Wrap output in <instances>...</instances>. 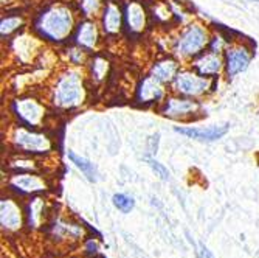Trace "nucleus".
Segmentation results:
<instances>
[{"mask_svg":"<svg viewBox=\"0 0 259 258\" xmlns=\"http://www.w3.org/2000/svg\"><path fill=\"white\" fill-rule=\"evenodd\" d=\"M67 156H68L70 160H72V163H75V167L79 168V170L84 173V176H85L90 182H95V180H97V170H95V167H93V163H90L87 159H84V157L75 154L73 151H68Z\"/></svg>","mask_w":259,"mask_h":258,"instance_id":"6ab92c4d","label":"nucleus"},{"mask_svg":"<svg viewBox=\"0 0 259 258\" xmlns=\"http://www.w3.org/2000/svg\"><path fill=\"white\" fill-rule=\"evenodd\" d=\"M209 42L208 30L200 23L188 25L177 39V53L182 58H190L199 55Z\"/></svg>","mask_w":259,"mask_h":258,"instance_id":"7ed1b4c3","label":"nucleus"},{"mask_svg":"<svg viewBox=\"0 0 259 258\" xmlns=\"http://www.w3.org/2000/svg\"><path fill=\"white\" fill-rule=\"evenodd\" d=\"M85 98L82 77L75 70H67L62 73L53 89V103L58 107L70 109L79 106Z\"/></svg>","mask_w":259,"mask_h":258,"instance_id":"f03ea898","label":"nucleus"},{"mask_svg":"<svg viewBox=\"0 0 259 258\" xmlns=\"http://www.w3.org/2000/svg\"><path fill=\"white\" fill-rule=\"evenodd\" d=\"M225 67H227V75L230 78L239 75L244 70H247L251 55L245 49V47H231L225 53Z\"/></svg>","mask_w":259,"mask_h":258,"instance_id":"6e6552de","label":"nucleus"},{"mask_svg":"<svg viewBox=\"0 0 259 258\" xmlns=\"http://www.w3.org/2000/svg\"><path fill=\"white\" fill-rule=\"evenodd\" d=\"M73 27H75L73 13L68 10V7L59 4L45 10L36 22V28L40 31V34L55 42L64 41L72 33Z\"/></svg>","mask_w":259,"mask_h":258,"instance_id":"f257e3e1","label":"nucleus"},{"mask_svg":"<svg viewBox=\"0 0 259 258\" xmlns=\"http://www.w3.org/2000/svg\"><path fill=\"white\" fill-rule=\"evenodd\" d=\"M40 42L37 38L30 34H19L13 41V52L16 53L17 59L23 64H28L33 61V58L39 53Z\"/></svg>","mask_w":259,"mask_h":258,"instance_id":"9d476101","label":"nucleus"},{"mask_svg":"<svg viewBox=\"0 0 259 258\" xmlns=\"http://www.w3.org/2000/svg\"><path fill=\"white\" fill-rule=\"evenodd\" d=\"M103 28L109 34L118 33L121 28V11L115 4H107L103 13Z\"/></svg>","mask_w":259,"mask_h":258,"instance_id":"a211bd4d","label":"nucleus"},{"mask_svg":"<svg viewBox=\"0 0 259 258\" xmlns=\"http://www.w3.org/2000/svg\"><path fill=\"white\" fill-rule=\"evenodd\" d=\"M146 162L149 163V167H151L163 180H168V179H169V171H168L166 168H164L158 160H155L154 157H146Z\"/></svg>","mask_w":259,"mask_h":258,"instance_id":"393cba45","label":"nucleus"},{"mask_svg":"<svg viewBox=\"0 0 259 258\" xmlns=\"http://www.w3.org/2000/svg\"><path fill=\"white\" fill-rule=\"evenodd\" d=\"M193 67L194 70L202 75V77H208V75H218L222 67H224V62H222V58L211 52V53H205V55H200L194 62H193Z\"/></svg>","mask_w":259,"mask_h":258,"instance_id":"4468645a","label":"nucleus"},{"mask_svg":"<svg viewBox=\"0 0 259 258\" xmlns=\"http://www.w3.org/2000/svg\"><path fill=\"white\" fill-rule=\"evenodd\" d=\"M199 109H200V104L197 101L180 98V97H169L164 101L161 112L164 117H169V119H183L186 115L197 114Z\"/></svg>","mask_w":259,"mask_h":258,"instance_id":"0eeeda50","label":"nucleus"},{"mask_svg":"<svg viewBox=\"0 0 259 258\" xmlns=\"http://www.w3.org/2000/svg\"><path fill=\"white\" fill-rule=\"evenodd\" d=\"M230 126L222 125V126H208V128H179L176 126L174 131L188 137V138H194L200 140V142H214V140L222 138L228 132Z\"/></svg>","mask_w":259,"mask_h":258,"instance_id":"1a4fd4ad","label":"nucleus"},{"mask_svg":"<svg viewBox=\"0 0 259 258\" xmlns=\"http://www.w3.org/2000/svg\"><path fill=\"white\" fill-rule=\"evenodd\" d=\"M70 55H72V61L75 64H79L82 61V50H78V49H72L70 50Z\"/></svg>","mask_w":259,"mask_h":258,"instance_id":"a878e982","label":"nucleus"},{"mask_svg":"<svg viewBox=\"0 0 259 258\" xmlns=\"http://www.w3.org/2000/svg\"><path fill=\"white\" fill-rule=\"evenodd\" d=\"M76 42L85 49H93L98 42V28L97 23L92 20H84L78 25Z\"/></svg>","mask_w":259,"mask_h":258,"instance_id":"dca6fc26","label":"nucleus"},{"mask_svg":"<svg viewBox=\"0 0 259 258\" xmlns=\"http://www.w3.org/2000/svg\"><path fill=\"white\" fill-rule=\"evenodd\" d=\"M0 221L7 230H17L22 226V213L19 205L11 199H2L0 202Z\"/></svg>","mask_w":259,"mask_h":258,"instance_id":"f8f14e48","label":"nucleus"},{"mask_svg":"<svg viewBox=\"0 0 259 258\" xmlns=\"http://www.w3.org/2000/svg\"><path fill=\"white\" fill-rule=\"evenodd\" d=\"M20 25H22V19L20 17L2 19V23H0V33H2V36H8L10 33L16 31Z\"/></svg>","mask_w":259,"mask_h":258,"instance_id":"5701e85b","label":"nucleus"},{"mask_svg":"<svg viewBox=\"0 0 259 258\" xmlns=\"http://www.w3.org/2000/svg\"><path fill=\"white\" fill-rule=\"evenodd\" d=\"M163 86H161V81H158L157 78H154L152 75L151 77H146L141 84L138 86L137 89V100L140 103H152V101H157L163 97Z\"/></svg>","mask_w":259,"mask_h":258,"instance_id":"9b49d317","label":"nucleus"},{"mask_svg":"<svg viewBox=\"0 0 259 258\" xmlns=\"http://www.w3.org/2000/svg\"><path fill=\"white\" fill-rule=\"evenodd\" d=\"M107 67H109V62L103 58H95L92 62V72H93V77L97 80H103L107 73Z\"/></svg>","mask_w":259,"mask_h":258,"instance_id":"b1692460","label":"nucleus"},{"mask_svg":"<svg viewBox=\"0 0 259 258\" xmlns=\"http://www.w3.org/2000/svg\"><path fill=\"white\" fill-rule=\"evenodd\" d=\"M14 112L23 123L39 126L44 120L45 107L34 98H20L14 101Z\"/></svg>","mask_w":259,"mask_h":258,"instance_id":"423d86ee","label":"nucleus"},{"mask_svg":"<svg viewBox=\"0 0 259 258\" xmlns=\"http://www.w3.org/2000/svg\"><path fill=\"white\" fill-rule=\"evenodd\" d=\"M44 207H45V204H44L42 199L36 198V199L31 201V204H30V207H28V210H30L28 216H30V224H33V227L39 226V223L42 221Z\"/></svg>","mask_w":259,"mask_h":258,"instance_id":"412c9836","label":"nucleus"},{"mask_svg":"<svg viewBox=\"0 0 259 258\" xmlns=\"http://www.w3.org/2000/svg\"><path fill=\"white\" fill-rule=\"evenodd\" d=\"M112 202H113L115 208H118L121 213H129L131 210L134 208V205H135L134 198L132 196H127L124 193H116V195H113Z\"/></svg>","mask_w":259,"mask_h":258,"instance_id":"aec40b11","label":"nucleus"},{"mask_svg":"<svg viewBox=\"0 0 259 258\" xmlns=\"http://www.w3.org/2000/svg\"><path fill=\"white\" fill-rule=\"evenodd\" d=\"M79 8L85 17H93L101 10V0H81Z\"/></svg>","mask_w":259,"mask_h":258,"instance_id":"4be33fe9","label":"nucleus"},{"mask_svg":"<svg viewBox=\"0 0 259 258\" xmlns=\"http://www.w3.org/2000/svg\"><path fill=\"white\" fill-rule=\"evenodd\" d=\"M126 22L131 31L134 33H140L145 30L146 25V13L140 4L137 2H131L126 7Z\"/></svg>","mask_w":259,"mask_h":258,"instance_id":"2eb2a0df","label":"nucleus"},{"mask_svg":"<svg viewBox=\"0 0 259 258\" xmlns=\"http://www.w3.org/2000/svg\"><path fill=\"white\" fill-rule=\"evenodd\" d=\"M211 81L191 70H182L174 78V87L179 93L186 97H199L208 92Z\"/></svg>","mask_w":259,"mask_h":258,"instance_id":"39448f33","label":"nucleus"},{"mask_svg":"<svg viewBox=\"0 0 259 258\" xmlns=\"http://www.w3.org/2000/svg\"><path fill=\"white\" fill-rule=\"evenodd\" d=\"M177 70H179L177 62H176L174 59L166 58V59L158 61V62L152 67L151 75H152L154 78H157L158 81H161V83H169V81H174L176 75L179 73Z\"/></svg>","mask_w":259,"mask_h":258,"instance_id":"f3484780","label":"nucleus"},{"mask_svg":"<svg viewBox=\"0 0 259 258\" xmlns=\"http://www.w3.org/2000/svg\"><path fill=\"white\" fill-rule=\"evenodd\" d=\"M11 140L19 150L25 153H33V154H45V153H50L53 148L52 140L45 134L28 131L25 128L14 129Z\"/></svg>","mask_w":259,"mask_h":258,"instance_id":"20e7f679","label":"nucleus"},{"mask_svg":"<svg viewBox=\"0 0 259 258\" xmlns=\"http://www.w3.org/2000/svg\"><path fill=\"white\" fill-rule=\"evenodd\" d=\"M10 185L20 193H36L45 190V182L39 176L30 173H20L13 176Z\"/></svg>","mask_w":259,"mask_h":258,"instance_id":"ddd939ff","label":"nucleus"},{"mask_svg":"<svg viewBox=\"0 0 259 258\" xmlns=\"http://www.w3.org/2000/svg\"><path fill=\"white\" fill-rule=\"evenodd\" d=\"M254 2H259V0H254Z\"/></svg>","mask_w":259,"mask_h":258,"instance_id":"bb28decb","label":"nucleus"}]
</instances>
